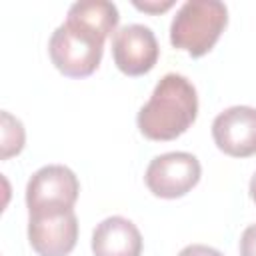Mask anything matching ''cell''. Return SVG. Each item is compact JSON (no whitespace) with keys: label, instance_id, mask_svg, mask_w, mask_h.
<instances>
[{"label":"cell","instance_id":"obj_3","mask_svg":"<svg viewBox=\"0 0 256 256\" xmlns=\"http://www.w3.org/2000/svg\"><path fill=\"white\" fill-rule=\"evenodd\" d=\"M228 24V8L220 0H186L170 24L174 48L200 58L214 48Z\"/></svg>","mask_w":256,"mask_h":256},{"label":"cell","instance_id":"obj_14","mask_svg":"<svg viewBox=\"0 0 256 256\" xmlns=\"http://www.w3.org/2000/svg\"><path fill=\"white\" fill-rule=\"evenodd\" d=\"M250 198L256 202V174H254L252 180H250Z\"/></svg>","mask_w":256,"mask_h":256},{"label":"cell","instance_id":"obj_5","mask_svg":"<svg viewBox=\"0 0 256 256\" xmlns=\"http://www.w3.org/2000/svg\"><path fill=\"white\" fill-rule=\"evenodd\" d=\"M202 166L190 152H166L150 160L144 182L148 190L166 200L188 194L200 180Z\"/></svg>","mask_w":256,"mask_h":256},{"label":"cell","instance_id":"obj_10","mask_svg":"<svg viewBox=\"0 0 256 256\" xmlns=\"http://www.w3.org/2000/svg\"><path fill=\"white\" fill-rule=\"evenodd\" d=\"M24 148V126L10 112H2V160L18 154Z\"/></svg>","mask_w":256,"mask_h":256},{"label":"cell","instance_id":"obj_7","mask_svg":"<svg viewBox=\"0 0 256 256\" xmlns=\"http://www.w3.org/2000/svg\"><path fill=\"white\" fill-rule=\"evenodd\" d=\"M160 56L158 40L152 28L144 24H126L112 36V58L120 72L142 76L150 72Z\"/></svg>","mask_w":256,"mask_h":256},{"label":"cell","instance_id":"obj_4","mask_svg":"<svg viewBox=\"0 0 256 256\" xmlns=\"http://www.w3.org/2000/svg\"><path fill=\"white\" fill-rule=\"evenodd\" d=\"M80 182L76 174L62 164H48L38 168L26 184L28 214L74 210Z\"/></svg>","mask_w":256,"mask_h":256},{"label":"cell","instance_id":"obj_13","mask_svg":"<svg viewBox=\"0 0 256 256\" xmlns=\"http://www.w3.org/2000/svg\"><path fill=\"white\" fill-rule=\"evenodd\" d=\"M174 2L172 0H168V2H164V4H154V2H134V6L138 8V10H144V12H164V10H168L170 6H172Z\"/></svg>","mask_w":256,"mask_h":256},{"label":"cell","instance_id":"obj_1","mask_svg":"<svg viewBox=\"0 0 256 256\" xmlns=\"http://www.w3.org/2000/svg\"><path fill=\"white\" fill-rule=\"evenodd\" d=\"M120 14L114 2L82 0L68 8L66 20L52 32L48 52L52 64L68 78L90 76L104 52V40L118 26Z\"/></svg>","mask_w":256,"mask_h":256},{"label":"cell","instance_id":"obj_8","mask_svg":"<svg viewBox=\"0 0 256 256\" xmlns=\"http://www.w3.org/2000/svg\"><path fill=\"white\" fill-rule=\"evenodd\" d=\"M212 138L218 150L234 158L256 154V108L230 106L212 122Z\"/></svg>","mask_w":256,"mask_h":256},{"label":"cell","instance_id":"obj_11","mask_svg":"<svg viewBox=\"0 0 256 256\" xmlns=\"http://www.w3.org/2000/svg\"><path fill=\"white\" fill-rule=\"evenodd\" d=\"M240 256H256V224H250L240 236Z\"/></svg>","mask_w":256,"mask_h":256},{"label":"cell","instance_id":"obj_2","mask_svg":"<svg viewBox=\"0 0 256 256\" xmlns=\"http://www.w3.org/2000/svg\"><path fill=\"white\" fill-rule=\"evenodd\" d=\"M198 116L194 84L176 72L164 74L148 102L138 110V130L148 140H174L184 134Z\"/></svg>","mask_w":256,"mask_h":256},{"label":"cell","instance_id":"obj_12","mask_svg":"<svg viewBox=\"0 0 256 256\" xmlns=\"http://www.w3.org/2000/svg\"><path fill=\"white\" fill-rule=\"evenodd\" d=\"M178 256H224L220 250L206 244H190L178 252Z\"/></svg>","mask_w":256,"mask_h":256},{"label":"cell","instance_id":"obj_9","mask_svg":"<svg viewBox=\"0 0 256 256\" xmlns=\"http://www.w3.org/2000/svg\"><path fill=\"white\" fill-rule=\"evenodd\" d=\"M94 256H142V234L124 216L104 218L92 232Z\"/></svg>","mask_w":256,"mask_h":256},{"label":"cell","instance_id":"obj_6","mask_svg":"<svg viewBox=\"0 0 256 256\" xmlns=\"http://www.w3.org/2000/svg\"><path fill=\"white\" fill-rule=\"evenodd\" d=\"M78 240L74 210L28 214V242L38 256H68Z\"/></svg>","mask_w":256,"mask_h":256}]
</instances>
